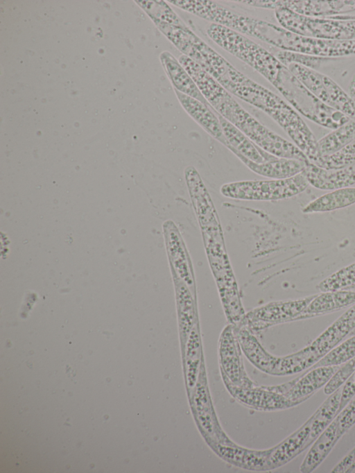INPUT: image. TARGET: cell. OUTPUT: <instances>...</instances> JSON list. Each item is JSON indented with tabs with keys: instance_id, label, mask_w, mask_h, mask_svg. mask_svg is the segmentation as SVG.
I'll return each instance as SVG.
<instances>
[{
	"instance_id": "cell-9",
	"label": "cell",
	"mask_w": 355,
	"mask_h": 473,
	"mask_svg": "<svg viewBox=\"0 0 355 473\" xmlns=\"http://www.w3.org/2000/svg\"><path fill=\"white\" fill-rule=\"evenodd\" d=\"M239 345L232 326H227L220 338L221 373L236 386H252L254 385L253 382L247 376L242 364Z\"/></svg>"
},
{
	"instance_id": "cell-33",
	"label": "cell",
	"mask_w": 355,
	"mask_h": 473,
	"mask_svg": "<svg viewBox=\"0 0 355 473\" xmlns=\"http://www.w3.org/2000/svg\"><path fill=\"white\" fill-rule=\"evenodd\" d=\"M355 468V447L332 470V472H349Z\"/></svg>"
},
{
	"instance_id": "cell-21",
	"label": "cell",
	"mask_w": 355,
	"mask_h": 473,
	"mask_svg": "<svg viewBox=\"0 0 355 473\" xmlns=\"http://www.w3.org/2000/svg\"><path fill=\"white\" fill-rule=\"evenodd\" d=\"M355 304L354 290H340L322 292L311 301L303 311L301 318L320 315L337 311Z\"/></svg>"
},
{
	"instance_id": "cell-12",
	"label": "cell",
	"mask_w": 355,
	"mask_h": 473,
	"mask_svg": "<svg viewBox=\"0 0 355 473\" xmlns=\"http://www.w3.org/2000/svg\"><path fill=\"white\" fill-rule=\"evenodd\" d=\"M279 8H286L306 17L329 18L355 11V0H281L279 1Z\"/></svg>"
},
{
	"instance_id": "cell-6",
	"label": "cell",
	"mask_w": 355,
	"mask_h": 473,
	"mask_svg": "<svg viewBox=\"0 0 355 473\" xmlns=\"http://www.w3.org/2000/svg\"><path fill=\"white\" fill-rule=\"evenodd\" d=\"M291 73L315 96L327 105L355 118V102L338 83L328 76L305 67L290 64Z\"/></svg>"
},
{
	"instance_id": "cell-1",
	"label": "cell",
	"mask_w": 355,
	"mask_h": 473,
	"mask_svg": "<svg viewBox=\"0 0 355 473\" xmlns=\"http://www.w3.org/2000/svg\"><path fill=\"white\" fill-rule=\"evenodd\" d=\"M211 109L222 116L257 146L278 157L309 162L294 143L272 131L248 113L223 87L207 99Z\"/></svg>"
},
{
	"instance_id": "cell-37",
	"label": "cell",
	"mask_w": 355,
	"mask_h": 473,
	"mask_svg": "<svg viewBox=\"0 0 355 473\" xmlns=\"http://www.w3.org/2000/svg\"><path fill=\"white\" fill-rule=\"evenodd\" d=\"M354 334H355V332H352L350 334V335H354Z\"/></svg>"
},
{
	"instance_id": "cell-14",
	"label": "cell",
	"mask_w": 355,
	"mask_h": 473,
	"mask_svg": "<svg viewBox=\"0 0 355 473\" xmlns=\"http://www.w3.org/2000/svg\"><path fill=\"white\" fill-rule=\"evenodd\" d=\"M309 184L321 190H336L355 184V169H328L309 162L303 171Z\"/></svg>"
},
{
	"instance_id": "cell-31",
	"label": "cell",
	"mask_w": 355,
	"mask_h": 473,
	"mask_svg": "<svg viewBox=\"0 0 355 473\" xmlns=\"http://www.w3.org/2000/svg\"><path fill=\"white\" fill-rule=\"evenodd\" d=\"M336 417L338 429L343 436L355 424V399L351 400Z\"/></svg>"
},
{
	"instance_id": "cell-27",
	"label": "cell",
	"mask_w": 355,
	"mask_h": 473,
	"mask_svg": "<svg viewBox=\"0 0 355 473\" xmlns=\"http://www.w3.org/2000/svg\"><path fill=\"white\" fill-rule=\"evenodd\" d=\"M318 289L322 292L355 289V262L343 268L320 282Z\"/></svg>"
},
{
	"instance_id": "cell-13",
	"label": "cell",
	"mask_w": 355,
	"mask_h": 473,
	"mask_svg": "<svg viewBox=\"0 0 355 473\" xmlns=\"http://www.w3.org/2000/svg\"><path fill=\"white\" fill-rule=\"evenodd\" d=\"M355 328V304L307 346L312 355L320 360Z\"/></svg>"
},
{
	"instance_id": "cell-16",
	"label": "cell",
	"mask_w": 355,
	"mask_h": 473,
	"mask_svg": "<svg viewBox=\"0 0 355 473\" xmlns=\"http://www.w3.org/2000/svg\"><path fill=\"white\" fill-rule=\"evenodd\" d=\"M310 425L311 418L294 433L270 449L268 470L275 469L286 464L309 447L307 442Z\"/></svg>"
},
{
	"instance_id": "cell-10",
	"label": "cell",
	"mask_w": 355,
	"mask_h": 473,
	"mask_svg": "<svg viewBox=\"0 0 355 473\" xmlns=\"http://www.w3.org/2000/svg\"><path fill=\"white\" fill-rule=\"evenodd\" d=\"M339 368L340 366L310 368L304 375L282 384L283 395L299 404L324 386Z\"/></svg>"
},
{
	"instance_id": "cell-20",
	"label": "cell",
	"mask_w": 355,
	"mask_h": 473,
	"mask_svg": "<svg viewBox=\"0 0 355 473\" xmlns=\"http://www.w3.org/2000/svg\"><path fill=\"white\" fill-rule=\"evenodd\" d=\"M336 417L331 423L311 444L305 456L300 470L303 473H309L317 468L327 458L338 440L341 438Z\"/></svg>"
},
{
	"instance_id": "cell-2",
	"label": "cell",
	"mask_w": 355,
	"mask_h": 473,
	"mask_svg": "<svg viewBox=\"0 0 355 473\" xmlns=\"http://www.w3.org/2000/svg\"><path fill=\"white\" fill-rule=\"evenodd\" d=\"M309 185L302 172L286 179L243 180L223 184L220 194L240 200L273 201L291 198L303 192Z\"/></svg>"
},
{
	"instance_id": "cell-15",
	"label": "cell",
	"mask_w": 355,
	"mask_h": 473,
	"mask_svg": "<svg viewBox=\"0 0 355 473\" xmlns=\"http://www.w3.org/2000/svg\"><path fill=\"white\" fill-rule=\"evenodd\" d=\"M209 447L215 453L232 465L249 470H267L268 459L270 449L268 450H251L237 446L221 443H211Z\"/></svg>"
},
{
	"instance_id": "cell-25",
	"label": "cell",
	"mask_w": 355,
	"mask_h": 473,
	"mask_svg": "<svg viewBox=\"0 0 355 473\" xmlns=\"http://www.w3.org/2000/svg\"><path fill=\"white\" fill-rule=\"evenodd\" d=\"M315 295H313L303 299L272 304L264 311L261 310L264 312V314L259 313L254 316L268 322L299 319Z\"/></svg>"
},
{
	"instance_id": "cell-3",
	"label": "cell",
	"mask_w": 355,
	"mask_h": 473,
	"mask_svg": "<svg viewBox=\"0 0 355 473\" xmlns=\"http://www.w3.org/2000/svg\"><path fill=\"white\" fill-rule=\"evenodd\" d=\"M277 89L297 112L320 126L334 130L350 119L315 96L290 70Z\"/></svg>"
},
{
	"instance_id": "cell-24",
	"label": "cell",
	"mask_w": 355,
	"mask_h": 473,
	"mask_svg": "<svg viewBox=\"0 0 355 473\" xmlns=\"http://www.w3.org/2000/svg\"><path fill=\"white\" fill-rule=\"evenodd\" d=\"M355 140V118L350 119L340 127L318 140L320 156L336 153Z\"/></svg>"
},
{
	"instance_id": "cell-8",
	"label": "cell",
	"mask_w": 355,
	"mask_h": 473,
	"mask_svg": "<svg viewBox=\"0 0 355 473\" xmlns=\"http://www.w3.org/2000/svg\"><path fill=\"white\" fill-rule=\"evenodd\" d=\"M205 378V375H202V372H201L196 385L195 395L193 396V413L198 426L209 445L215 442L232 444L234 442L220 429L214 413Z\"/></svg>"
},
{
	"instance_id": "cell-28",
	"label": "cell",
	"mask_w": 355,
	"mask_h": 473,
	"mask_svg": "<svg viewBox=\"0 0 355 473\" xmlns=\"http://www.w3.org/2000/svg\"><path fill=\"white\" fill-rule=\"evenodd\" d=\"M354 357H355V334L331 349L310 368L340 366Z\"/></svg>"
},
{
	"instance_id": "cell-35",
	"label": "cell",
	"mask_w": 355,
	"mask_h": 473,
	"mask_svg": "<svg viewBox=\"0 0 355 473\" xmlns=\"http://www.w3.org/2000/svg\"><path fill=\"white\" fill-rule=\"evenodd\" d=\"M330 19H341V20L355 19V16L354 15H336V16L331 17Z\"/></svg>"
},
{
	"instance_id": "cell-7",
	"label": "cell",
	"mask_w": 355,
	"mask_h": 473,
	"mask_svg": "<svg viewBox=\"0 0 355 473\" xmlns=\"http://www.w3.org/2000/svg\"><path fill=\"white\" fill-rule=\"evenodd\" d=\"M223 375L227 388L231 395L241 403L255 409L275 411L285 409L297 405L278 392L275 386H239L231 383Z\"/></svg>"
},
{
	"instance_id": "cell-29",
	"label": "cell",
	"mask_w": 355,
	"mask_h": 473,
	"mask_svg": "<svg viewBox=\"0 0 355 473\" xmlns=\"http://www.w3.org/2000/svg\"><path fill=\"white\" fill-rule=\"evenodd\" d=\"M275 55L286 67L293 63L315 71L328 62L336 60V58L319 57L282 50L277 51Z\"/></svg>"
},
{
	"instance_id": "cell-22",
	"label": "cell",
	"mask_w": 355,
	"mask_h": 473,
	"mask_svg": "<svg viewBox=\"0 0 355 473\" xmlns=\"http://www.w3.org/2000/svg\"><path fill=\"white\" fill-rule=\"evenodd\" d=\"M342 387L338 388L323 402L310 417L309 447L323 431L331 423L339 413Z\"/></svg>"
},
{
	"instance_id": "cell-18",
	"label": "cell",
	"mask_w": 355,
	"mask_h": 473,
	"mask_svg": "<svg viewBox=\"0 0 355 473\" xmlns=\"http://www.w3.org/2000/svg\"><path fill=\"white\" fill-rule=\"evenodd\" d=\"M250 170L270 179H286L303 172L309 162L276 157L263 163H255L243 155L234 154Z\"/></svg>"
},
{
	"instance_id": "cell-11",
	"label": "cell",
	"mask_w": 355,
	"mask_h": 473,
	"mask_svg": "<svg viewBox=\"0 0 355 473\" xmlns=\"http://www.w3.org/2000/svg\"><path fill=\"white\" fill-rule=\"evenodd\" d=\"M174 92L186 112L209 135L229 148L230 144L223 134L220 120L214 110L209 105L194 98L175 89Z\"/></svg>"
},
{
	"instance_id": "cell-19",
	"label": "cell",
	"mask_w": 355,
	"mask_h": 473,
	"mask_svg": "<svg viewBox=\"0 0 355 473\" xmlns=\"http://www.w3.org/2000/svg\"><path fill=\"white\" fill-rule=\"evenodd\" d=\"M159 58L162 67L175 90L209 105L196 83L180 62L179 60L176 59L168 51L162 52Z\"/></svg>"
},
{
	"instance_id": "cell-30",
	"label": "cell",
	"mask_w": 355,
	"mask_h": 473,
	"mask_svg": "<svg viewBox=\"0 0 355 473\" xmlns=\"http://www.w3.org/2000/svg\"><path fill=\"white\" fill-rule=\"evenodd\" d=\"M355 371V357L344 363L334 375L329 382L324 387L326 395H330L342 387L347 379Z\"/></svg>"
},
{
	"instance_id": "cell-36",
	"label": "cell",
	"mask_w": 355,
	"mask_h": 473,
	"mask_svg": "<svg viewBox=\"0 0 355 473\" xmlns=\"http://www.w3.org/2000/svg\"><path fill=\"white\" fill-rule=\"evenodd\" d=\"M351 147L355 150V140L351 143Z\"/></svg>"
},
{
	"instance_id": "cell-23",
	"label": "cell",
	"mask_w": 355,
	"mask_h": 473,
	"mask_svg": "<svg viewBox=\"0 0 355 473\" xmlns=\"http://www.w3.org/2000/svg\"><path fill=\"white\" fill-rule=\"evenodd\" d=\"M355 204V187L333 190L308 203L304 213L330 212Z\"/></svg>"
},
{
	"instance_id": "cell-26",
	"label": "cell",
	"mask_w": 355,
	"mask_h": 473,
	"mask_svg": "<svg viewBox=\"0 0 355 473\" xmlns=\"http://www.w3.org/2000/svg\"><path fill=\"white\" fill-rule=\"evenodd\" d=\"M140 4L154 23L160 22L180 27L187 26L165 1H140Z\"/></svg>"
},
{
	"instance_id": "cell-4",
	"label": "cell",
	"mask_w": 355,
	"mask_h": 473,
	"mask_svg": "<svg viewBox=\"0 0 355 473\" xmlns=\"http://www.w3.org/2000/svg\"><path fill=\"white\" fill-rule=\"evenodd\" d=\"M282 27L293 33L334 40H355V19L310 17L286 8L275 10Z\"/></svg>"
},
{
	"instance_id": "cell-5",
	"label": "cell",
	"mask_w": 355,
	"mask_h": 473,
	"mask_svg": "<svg viewBox=\"0 0 355 473\" xmlns=\"http://www.w3.org/2000/svg\"><path fill=\"white\" fill-rule=\"evenodd\" d=\"M272 46L282 51L336 58L355 55V40H334L297 35L277 26Z\"/></svg>"
},
{
	"instance_id": "cell-32",
	"label": "cell",
	"mask_w": 355,
	"mask_h": 473,
	"mask_svg": "<svg viewBox=\"0 0 355 473\" xmlns=\"http://www.w3.org/2000/svg\"><path fill=\"white\" fill-rule=\"evenodd\" d=\"M354 395H355V371L344 383V386H342L339 413L352 400Z\"/></svg>"
},
{
	"instance_id": "cell-38",
	"label": "cell",
	"mask_w": 355,
	"mask_h": 473,
	"mask_svg": "<svg viewBox=\"0 0 355 473\" xmlns=\"http://www.w3.org/2000/svg\"><path fill=\"white\" fill-rule=\"evenodd\" d=\"M354 291H355V289H354Z\"/></svg>"
},
{
	"instance_id": "cell-17",
	"label": "cell",
	"mask_w": 355,
	"mask_h": 473,
	"mask_svg": "<svg viewBox=\"0 0 355 473\" xmlns=\"http://www.w3.org/2000/svg\"><path fill=\"white\" fill-rule=\"evenodd\" d=\"M217 114V113H216ZM223 134L230 144L228 148L234 154L239 153L255 163H263L276 157L257 146L236 126L217 114Z\"/></svg>"
},
{
	"instance_id": "cell-34",
	"label": "cell",
	"mask_w": 355,
	"mask_h": 473,
	"mask_svg": "<svg viewBox=\"0 0 355 473\" xmlns=\"http://www.w3.org/2000/svg\"><path fill=\"white\" fill-rule=\"evenodd\" d=\"M347 93L352 99L355 102V73L348 85Z\"/></svg>"
}]
</instances>
